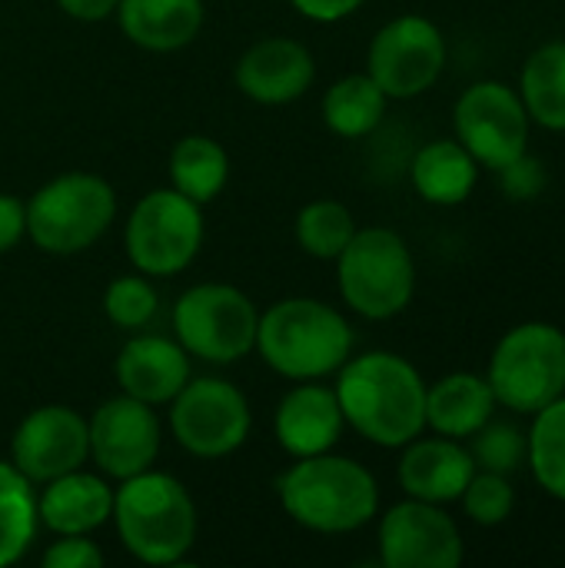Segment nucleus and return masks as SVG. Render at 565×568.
<instances>
[{
    "instance_id": "f257e3e1",
    "label": "nucleus",
    "mask_w": 565,
    "mask_h": 568,
    "mask_svg": "<svg viewBox=\"0 0 565 568\" xmlns=\"http://www.w3.org/2000/svg\"><path fill=\"white\" fill-rule=\"evenodd\" d=\"M336 399L350 429L383 449H403L426 429V383L420 369L386 349L340 366Z\"/></svg>"
},
{
    "instance_id": "f03ea898",
    "label": "nucleus",
    "mask_w": 565,
    "mask_h": 568,
    "mask_svg": "<svg viewBox=\"0 0 565 568\" xmlns=\"http://www.w3.org/2000/svg\"><path fill=\"white\" fill-rule=\"evenodd\" d=\"M286 516L320 536H346L373 523L380 509V486L373 473L346 456L296 459L276 483Z\"/></svg>"
},
{
    "instance_id": "7ed1b4c3",
    "label": "nucleus",
    "mask_w": 565,
    "mask_h": 568,
    "mask_svg": "<svg viewBox=\"0 0 565 568\" xmlns=\"http://www.w3.org/2000/svg\"><path fill=\"white\" fill-rule=\"evenodd\" d=\"M123 549L147 566H176L196 542V506L180 479L137 473L113 489L110 513Z\"/></svg>"
},
{
    "instance_id": "20e7f679",
    "label": "nucleus",
    "mask_w": 565,
    "mask_h": 568,
    "mask_svg": "<svg viewBox=\"0 0 565 568\" xmlns=\"http://www.w3.org/2000/svg\"><path fill=\"white\" fill-rule=\"evenodd\" d=\"M256 353L263 363L296 383L336 373L353 353V329L330 303L293 296L260 313Z\"/></svg>"
},
{
    "instance_id": "39448f33",
    "label": "nucleus",
    "mask_w": 565,
    "mask_h": 568,
    "mask_svg": "<svg viewBox=\"0 0 565 568\" xmlns=\"http://www.w3.org/2000/svg\"><path fill=\"white\" fill-rule=\"evenodd\" d=\"M336 283L343 303L363 320L400 316L416 293V263L406 240L386 226L356 230L336 256Z\"/></svg>"
},
{
    "instance_id": "423d86ee",
    "label": "nucleus",
    "mask_w": 565,
    "mask_h": 568,
    "mask_svg": "<svg viewBox=\"0 0 565 568\" xmlns=\"http://www.w3.org/2000/svg\"><path fill=\"white\" fill-rule=\"evenodd\" d=\"M117 216V193L97 173H63L27 203V236L50 256L90 250Z\"/></svg>"
},
{
    "instance_id": "0eeeda50",
    "label": "nucleus",
    "mask_w": 565,
    "mask_h": 568,
    "mask_svg": "<svg viewBox=\"0 0 565 568\" xmlns=\"http://www.w3.org/2000/svg\"><path fill=\"white\" fill-rule=\"evenodd\" d=\"M486 383L496 406L536 416L565 396V333L553 323H519L493 349Z\"/></svg>"
},
{
    "instance_id": "6e6552de",
    "label": "nucleus",
    "mask_w": 565,
    "mask_h": 568,
    "mask_svg": "<svg viewBox=\"0 0 565 568\" xmlns=\"http://www.w3.org/2000/svg\"><path fill=\"white\" fill-rule=\"evenodd\" d=\"M260 313L253 300L230 283L190 286L173 306L176 343L203 363H236L256 349Z\"/></svg>"
},
{
    "instance_id": "1a4fd4ad",
    "label": "nucleus",
    "mask_w": 565,
    "mask_h": 568,
    "mask_svg": "<svg viewBox=\"0 0 565 568\" xmlns=\"http://www.w3.org/2000/svg\"><path fill=\"white\" fill-rule=\"evenodd\" d=\"M123 246L137 273L176 276L203 246V210L190 196L170 190H150L130 213Z\"/></svg>"
},
{
    "instance_id": "9d476101",
    "label": "nucleus",
    "mask_w": 565,
    "mask_h": 568,
    "mask_svg": "<svg viewBox=\"0 0 565 568\" xmlns=\"http://www.w3.org/2000/svg\"><path fill=\"white\" fill-rule=\"evenodd\" d=\"M253 413L226 379H186L170 399V433L196 459H223L250 439Z\"/></svg>"
},
{
    "instance_id": "9b49d317",
    "label": "nucleus",
    "mask_w": 565,
    "mask_h": 568,
    "mask_svg": "<svg viewBox=\"0 0 565 568\" xmlns=\"http://www.w3.org/2000/svg\"><path fill=\"white\" fill-rule=\"evenodd\" d=\"M456 140L486 170H503L529 150V113L519 90L500 80H480L456 100Z\"/></svg>"
},
{
    "instance_id": "f8f14e48",
    "label": "nucleus",
    "mask_w": 565,
    "mask_h": 568,
    "mask_svg": "<svg viewBox=\"0 0 565 568\" xmlns=\"http://www.w3.org/2000/svg\"><path fill=\"white\" fill-rule=\"evenodd\" d=\"M443 30L420 13H403L380 27L366 57V73L380 83V90L390 100H413L426 93L443 77Z\"/></svg>"
},
{
    "instance_id": "ddd939ff",
    "label": "nucleus",
    "mask_w": 565,
    "mask_h": 568,
    "mask_svg": "<svg viewBox=\"0 0 565 568\" xmlns=\"http://www.w3.org/2000/svg\"><path fill=\"white\" fill-rule=\"evenodd\" d=\"M90 459L97 469L117 483L153 469L160 456V416L153 406L120 393L117 399H107L90 419Z\"/></svg>"
},
{
    "instance_id": "4468645a",
    "label": "nucleus",
    "mask_w": 565,
    "mask_h": 568,
    "mask_svg": "<svg viewBox=\"0 0 565 568\" xmlns=\"http://www.w3.org/2000/svg\"><path fill=\"white\" fill-rule=\"evenodd\" d=\"M463 536L436 503L406 499L380 519V562L386 568H460Z\"/></svg>"
},
{
    "instance_id": "2eb2a0df",
    "label": "nucleus",
    "mask_w": 565,
    "mask_h": 568,
    "mask_svg": "<svg viewBox=\"0 0 565 568\" xmlns=\"http://www.w3.org/2000/svg\"><path fill=\"white\" fill-rule=\"evenodd\" d=\"M90 459L87 419L70 406H40L20 419L10 439V463L33 483L43 486L63 473L80 469Z\"/></svg>"
},
{
    "instance_id": "dca6fc26",
    "label": "nucleus",
    "mask_w": 565,
    "mask_h": 568,
    "mask_svg": "<svg viewBox=\"0 0 565 568\" xmlns=\"http://www.w3.org/2000/svg\"><path fill=\"white\" fill-rule=\"evenodd\" d=\"M236 87L263 103V106H283L300 100L313 80H316V63L313 53L290 37H266L256 40L240 60H236Z\"/></svg>"
},
{
    "instance_id": "f3484780",
    "label": "nucleus",
    "mask_w": 565,
    "mask_h": 568,
    "mask_svg": "<svg viewBox=\"0 0 565 568\" xmlns=\"http://www.w3.org/2000/svg\"><path fill=\"white\" fill-rule=\"evenodd\" d=\"M343 426L346 419H343L336 389H326L316 379L293 386L276 406V419H273L276 439L283 453L293 459L330 453L340 443Z\"/></svg>"
},
{
    "instance_id": "a211bd4d",
    "label": "nucleus",
    "mask_w": 565,
    "mask_h": 568,
    "mask_svg": "<svg viewBox=\"0 0 565 568\" xmlns=\"http://www.w3.org/2000/svg\"><path fill=\"white\" fill-rule=\"evenodd\" d=\"M476 473V463L470 456V449L460 439L450 436H430V439H413L403 446V459H400V486L410 499H423V503H456L463 496V489L470 486Z\"/></svg>"
},
{
    "instance_id": "6ab92c4d",
    "label": "nucleus",
    "mask_w": 565,
    "mask_h": 568,
    "mask_svg": "<svg viewBox=\"0 0 565 568\" xmlns=\"http://www.w3.org/2000/svg\"><path fill=\"white\" fill-rule=\"evenodd\" d=\"M190 379V353L167 336H133L117 356V383L120 393L163 406L170 403Z\"/></svg>"
},
{
    "instance_id": "aec40b11",
    "label": "nucleus",
    "mask_w": 565,
    "mask_h": 568,
    "mask_svg": "<svg viewBox=\"0 0 565 568\" xmlns=\"http://www.w3.org/2000/svg\"><path fill=\"white\" fill-rule=\"evenodd\" d=\"M113 513V489L107 476L87 473L83 466L43 483L37 496L40 526L53 536H90L93 529L107 526Z\"/></svg>"
},
{
    "instance_id": "412c9836",
    "label": "nucleus",
    "mask_w": 565,
    "mask_h": 568,
    "mask_svg": "<svg viewBox=\"0 0 565 568\" xmlns=\"http://www.w3.org/2000/svg\"><path fill=\"white\" fill-rule=\"evenodd\" d=\"M120 30L150 53H173L196 40L203 27V0H120Z\"/></svg>"
},
{
    "instance_id": "4be33fe9",
    "label": "nucleus",
    "mask_w": 565,
    "mask_h": 568,
    "mask_svg": "<svg viewBox=\"0 0 565 568\" xmlns=\"http://www.w3.org/2000/svg\"><path fill=\"white\" fill-rule=\"evenodd\" d=\"M496 413V396L486 376L476 373H450L426 386V426L436 436L470 439L480 433Z\"/></svg>"
},
{
    "instance_id": "5701e85b",
    "label": "nucleus",
    "mask_w": 565,
    "mask_h": 568,
    "mask_svg": "<svg viewBox=\"0 0 565 568\" xmlns=\"http://www.w3.org/2000/svg\"><path fill=\"white\" fill-rule=\"evenodd\" d=\"M410 180L426 203L460 206L476 190L480 163L460 140H433L413 156Z\"/></svg>"
},
{
    "instance_id": "b1692460",
    "label": "nucleus",
    "mask_w": 565,
    "mask_h": 568,
    "mask_svg": "<svg viewBox=\"0 0 565 568\" xmlns=\"http://www.w3.org/2000/svg\"><path fill=\"white\" fill-rule=\"evenodd\" d=\"M519 97L533 123L565 133V40H549L529 53L519 77Z\"/></svg>"
},
{
    "instance_id": "393cba45",
    "label": "nucleus",
    "mask_w": 565,
    "mask_h": 568,
    "mask_svg": "<svg viewBox=\"0 0 565 568\" xmlns=\"http://www.w3.org/2000/svg\"><path fill=\"white\" fill-rule=\"evenodd\" d=\"M390 97L370 73H350L336 80L323 97V120L343 140L370 136L386 116Z\"/></svg>"
},
{
    "instance_id": "a878e982",
    "label": "nucleus",
    "mask_w": 565,
    "mask_h": 568,
    "mask_svg": "<svg viewBox=\"0 0 565 568\" xmlns=\"http://www.w3.org/2000/svg\"><path fill=\"white\" fill-rule=\"evenodd\" d=\"M170 180L176 193L203 206L223 193L230 180V156L210 136H183L170 153Z\"/></svg>"
},
{
    "instance_id": "bb28decb",
    "label": "nucleus",
    "mask_w": 565,
    "mask_h": 568,
    "mask_svg": "<svg viewBox=\"0 0 565 568\" xmlns=\"http://www.w3.org/2000/svg\"><path fill=\"white\" fill-rule=\"evenodd\" d=\"M30 486L33 483L13 463H0V568L20 562L37 539L40 516Z\"/></svg>"
},
{
    "instance_id": "cd10ccee",
    "label": "nucleus",
    "mask_w": 565,
    "mask_h": 568,
    "mask_svg": "<svg viewBox=\"0 0 565 568\" xmlns=\"http://www.w3.org/2000/svg\"><path fill=\"white\" fill-rule=\"evenodd\" d=\"M526 463L539 489L565 503V396L533 416L526 433Z\"/></svg>"
},
{
    "instance_id": "c85d7f7f",
    "label": "nucleus",
    "mask_w": 565,
    "mask_h": 568,
    "mask_svg": "<svg viewBox=\"0 0 565 568\" xmlns=\"http://www.w3.org/2000/svg\"><path fill=\"white\" fill-rule=\"evenodd\" d=\"M353 233L356 220L340 200H313L296 216V240L313 260H336Z\"/></svg>"
},
{
    "instance_id": "c756f323",
    "label": "nucleus",
    "mask_w": 565,
    "mask_h": 568,
    "mask_svg": "<svg viewBox=\"0 0 565 568\" xmlns=\"http://www.w3.org/2000/svg\"><path fill=\"white\" fill-rule=\"evenodd\" d=\"M103 313L120 329H143V326H150L157 320L160 296H157L153 283L143 273L140 276L137 273L133 276H120L103 293Z\"/></svg>"
},
{
    "instance_id": "7c9ffc66",
    "label": "nucleus",
    "mask_w": 565,
    "mask_h": 568,
    "mask_svg": "<svg viewBox=\"0 0 565 568\" xmlns=\"http://www.w3.org/2000/svg\"><path fill=\"white\" fill-rule=\"evenodd\" d=\"M470 439H473L470 456H473L476 469L509 476V473H516L526 463V433L519 426H513V423L490 419Z\"/></svg>"
},
{
    "instance_id": "2f4dec72",
    "label": "nucleus",
    "mask_w": 565,
    "mask_h": 568,
    "mask_svg": "<svg viewBox=\"0 0 565 568\" xmlns=\"http://www.w3.org/2000/svg\"><path fill=\"white\" fill-rule=\"evenodd\" d=\"M466 516L476 523V526H503L513 509H516V489L509 483V476H500V473H486V469H476L470 486L463 489L460 496Z\"/></svg>"
},
{
    "instance_id": "473e14b6",
    "label": "nucleus",
    "mask_w": 565,
    "mask_h": 568,
    "mask_svg": "<svg viewBox=\"0 0 565 568\" xmlns=\"http://www.w3.org/2000/svg\"><path fill=\"white\" fill-rule=\"evenodd\" d=\"M500 183H503V193H506L509 200L529 203V200H536V196L546 190V183H549L546 163L526 150L523 156H516L513 163H506V166L500 170Z\"/></svg>"
},
{
    "instance_id": "72a5a7b5",
    "label": "nucleus",
    "mask_w": 565,
    "mask_h": 568,
    "mask_svg": "<svg viewBox=\"0 0 565 568\" xmlns=\"http://www.w3.org/2000/svg\"><path fill=\"white\" fill-rule=\"evenodd\" d=\"M43 566L100 568L103 566V552H100L97 542H90L87 536H57V542H50V549L43 552Z\"/></svg>"
},
{
    "instance_id": "f704fd0d",
    "label": "nucleus",
    "mask_w": 565,
    "mask_h": 568,
    "mask_svg": "<svg viewBox=\"0 0 565 568\" xmlns=\"http://www.w3.org/2000/svg\"><path fill=\"white\" fill-rule=\"evenodd\" d=\"M27 236V203L13 193H0V256Z\"/></svg>"
},
{
    "instance_id": "c9c22d12",
    "label": "nucleus",
    "mask_w": 565,
    "mask_h": 568,
    "mask_svg": "<svg viewBox=\"0 0 565 568\" xmlns=\"http://www.w3.org/2000/svg\"><path fill=\"white\" fill-rule=\"evenodd\" d=\"M306 20H316V23H336L350 13H356L366 0H290Z\"/></svg>"
},
{
    "instance_id": "e433bc0d",
    "label": "nucleus",
    "mask_w": 565,
    "mask_h": 568,
    "mask_svg": "<svg viewBox=\"0 0 565 568\" xmlns=\"http://www.w3.org/2000/svg\"><path fill=\"white\" fill-rule=\"evenodd\" d=\"M57 3L67 17H73L80 23H100V20L113 17L120 7V0H57Z\"/></svg>"
}]
</instances>
